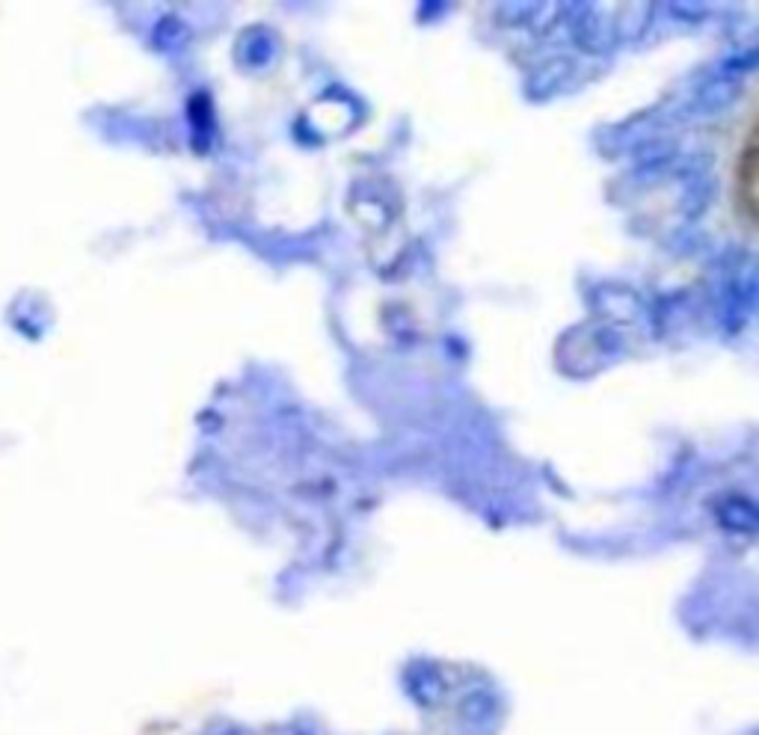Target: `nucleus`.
I'll return each instance as SVG.
<instances>
[{
  "mask_svg": "<svg viewBox=\"0 0 759 735\" xmlns=\"http://www.w3.org/2000/svg\"><path fill=\"white\" fill-rule=\"evenodd\" d=\"M214 735H243V730H238V726H222V730H217Z\"/></svg>",
  "mask_w": 759,
  "mask_h": 735,
  "instance_id": "2",
  "label": "nucleus"
},
{
  "mask_svg": "<svg viewBox=\"0 0 759 735\" xmlns=\"http://www.w3.org/2000/svg\"><path fill=\"white\" fill-rule=\"evenodd\" d=\"M457 718H460L469 730H474V733L490 730V726L498 721L496 697L484 691H469L463 700L457 703Z\"/></svg>",
  "mask_w": 759,
  "mask_h": 735,
  "instance_id": "1",
  "label": "nucleus"
}]
</instances>
